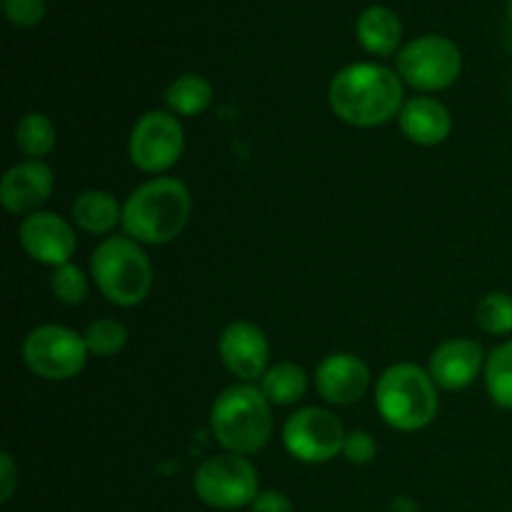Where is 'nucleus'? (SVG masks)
I'll use <instances>...</instances> for the list:
<instances>
[{"label":"nucleus","mask_w":512,"mask_h":512,"mask_svg":"<svg viewBox=\"0 0 512 512\" xmlns=\"http://www.w3.org/2000/svg\"><path fill=\"white\" fill-rule=\"evenodd\" d=\"M398 73L410 88L420 93H438L460 78L463 53L445 35H420L400 48Z\"/></svg>","instance_id":"nucleus-7"},{"label":"nucleus","mask_w":512,"mask_h":512,"mask_svg":"<svg viewBox=\"0 0 512 512\" xmlns=\"http://www.w3.org/2000/svg\"><path fill=\"white\" fill-rule=\"evenodd\" d=\"M273 425V405L253 383L230 385L210 408V430L225 453H260L273 438Z\"/></svg>","instance_id":"nucleus-3"},{"label":"nucleus","mask_w":512,"mask_h":512,"mask_svg":"<svg viewBox=\"0 0 512 512\" xmlns=\"http://www.w3.org/2000/svg\"><path fill=\"white\" fill-rule=\"evenodd\" d=\"M398 123L405 138L415 145H423V148L445 143L450 130H453L450 110L440 100L430 98V95H418V98L405 100L403 110L398 115Z\"/></svg>","instance_id":"nucleus-16"},{"label":"nucleus","mask_w":512,"mask_h":512,"mask_svg":"<svg viewBox=\"0 0 512 512\" xmlns=\"http://www.w3.org/2000/svg\"><path fill=\"white\" fill-rule=\"evenodd\" d=\"M88 290V278H85V273L75 263H65L60 268H53V275H50V293H53V298L58 303L75 308V305L85 303Z\"/></svg>","instance_id":"nucleus-25"},{"label":"nucleus","mask_w":512,"mask_h":512,"mask_svg":"<svg viewBox=\"0 0 512 512\" xmlns=\"http://www.w3.org/2000/svg\"><path fill=\"white\" fill-rule=\"evenodd\" d=\"M438 390L428 370L415 363H395L375 385V408L393 430L418 433L438 415Z\"/></svg>","instance_id":"nucleus-4"},{"label":"nucleus","mask_w":512,"mask_h":512,"mask_svg":"<svg viewBox=\"0 0 512 512\" xmlns=\"http://www.w3.org/2000/svg\"><path fill=\"white\" fill-rule=\"evenodd\" d=\"M480 330L488 335H510L512 333V295L503 290H493L485 295L475 310Z\"/></svg>","instance_id":"nucleus-24"},{"label":"nucleus","mask_w":512,"mask_h":512,"mask_svg":"<svg viewBox=\"0 0 512 512\" xmlns=\"http://www.w3.org/2000/svg\"><path fill=\"white\" fill-rule=\"evenodd\" d=\"M345 428L335 413L325 408H303L283 425V445L305 465L330 463L343 453Z\"/></svg>","instance_id":"nucleus-10"},{"label":"nucleus","mask_w":512,"mask_h":512,"mask_svg":"<svg viewBox=\"0 0 512 512\" xmlns=\"http://www.w3.org/2000/svg\"><path fill=\"white\" fill-rule=\"evenodd\" d=\"M18 488V465L8 450L0 453V503H8Z\"/></svg>","instance_id":"nucleus-28"},{"label":"nucleus","mask_w":512,"mask_h":512,"mask_svg":"<svg viewBox=\"0 0 512 512\" xmlns=\"http://www.w3.org/2000/svg\"><path fill=\"white\" fill-rule=\"evenodd\" d=\"M250 512H295V510L288 495L278 493V490H263V493L253 500V505H250Z\"/></svg>","instance_id":"nucleus-29"},{"label":"nucleus","mask_w":512,"mask_h":512,"mask_svg":"<svg viewBox=\"0 0 512 512\" xmlns=\"http://www.w3.org/2000/svg\"><path fill=\"white\" fill-rule=\"evenodd\" d=\"M90 275L100 295L118 308H135L153 290V263L128 235H110L93 250Z\"/></svg>","instance_id":"nucleus-5"},{"label":"nucleus","mask_w":512,"mask_h":512,"mask_svg":"<svg viewBox=\"0 0 512 512\" xmlns=\"http://www.w3.org/2000/svg\"><path fill=\"white\" fill-rule=\"evenodd\" d=\"M328 103L340 123L353 128H380L403 110L405 83L398 70L388 65H345L330 80Z\"/></svg>","instance_id":"nucleus-1"},{"label":"nucleus","mask_w":512,"mask_h":512,"mask_svg":"<svg viewBox=\"0 0 512 512\" xmlns=\"http://www.w3.org/2000/svg\"><path fill=\"white\" fill-rule=\"evenodd\" d=\"M88 355L83 335L55 323L33 328L23 343V360L30 373L50 383H63L80 375Z\"/></svg>","instance_id":"nucleus-8"},{"label":"nucleus","mask_w":512,"mask_h":512,"mask_svg":"<svg viewBox=\"0 0 512 512\" xmlns=\"http://www.w3.org/2000/svg\"><path fill=\"white\" fill-rule=\"evenodd\" d=\"M53 170L43 160H23L0 180V203L13 215H33L53 195Z\"/></svg>","instance_id":"nucleus-14"},{"label":"nucleus","mask_w":512,"mask_h":512,"mask_svg":"<svg viewBox=\"0 0 512 512\" xmlns=\"http://www.w3.org/2000/svg\"><path fill=\"white\" fill-rule=\"evenodd\" d=\"M485 390L498 408L512 410V340L490 350L485 363Z\"/></svg>","instance_id":"nucleus-22"},{"label":"nucleus","mask_w":512,"mask_h":512,"mask_svg":"<svg viewBox=\"0 0 512 512\" xmlns=\"http://www.w3.org/2000/svg\"><path fill=\"white\" fill-rule=\"evenodd\" d=\"M58 143V130L55 123L45 113H28L15 125V145L20 153L28 155V160H43L53 153Z\"/></svg>","instance_id":"nucleus-21"},{"label":"nucleus","mask_w":512,"mask_h":512,"mask_svg":"<svg viewBox=\"0 0 512 512\" xmlns=\"http://www.w3.org/2000/svg\"><path fill=\"white\" fill-rule=\"evenodd\" d=\"M73 223L90 235H108L123 225V205L108 190H85L73 200Z\"/></svg>","instance_id":"nucleus-18"},{"label":"nucleus","mask_w":512,"mask_h":512,"mask_svg":"<svg viewBox=\"0 0 512 512\" xmlns=\"http://www.w3.org/2000/svg\"><path fill=\"white\" fill-rule=\"evenodd\" d=\"M193 215V195L178 178L158 175L140 183L123 203V230L140 245H168Z\"/></svg>","instance_id":"nucleus-2"},{"label":"nucleus","mask_w":512,"mask_h":512,"mask_svg":"<svg viewBox=\"0 0 512 512\" xmlns=\"http://www.w3.org/2000/svg\"><path fill=\"white\" fill-rule=\"evenodd\" d=\"M315 388L330 405H353L368 393L370 368L355 353H330L315 368Z\"/></svg>","instance_id":"nucleus-15"},{"label":"nucleus","mask_w":512,"mask_h":512,"mask_svg":"<svg viewBox=\"0 0 512 512\" xmlns=\"http://www.w3.org/2000/svg\"><path fill=\"white\" fill-rule=\"evenodd\" d=\"M185 150V130L170 110H148L140 115L128 140L130 163L148 175H163Z\"/></svg>","instance_id":"nucleus-9"},{"label":"nucleus","mask_w":512,"mask_h":512,"mask_svg":"<svg viewBox=\"0 0 512 512\" xmlns=\"http://www.w3.org/2000/svg\"><path fill=\"white\" fill-rule=\"evenodd\" d=\"M218 355L228 373H233L240 383H255L268 373L270 343L260 325L250 320H233L220 333Z\"/></svg>","instance_id":"nucleus-12"},{"label":"nucleus","mask_w":512,"mask_h":512,"mask_svg":"<svg viewBox=\"0 0 512 512\" xmlns=\"http://www.w3.org/2000/svg\"><path fill=\"white\" fill-rule=\"evenodd\" d=\"M18 240L23 245L25 255L40 265L60 268L70 263V258L78 250L75 228L58 213L38 210L33 215H25L18 228Z\"/></svg>","instance_id":"nucleus-11"},{"label":"nucleus","mask_w":512,"mask_h":512,"mask_svg":"<svg viewBox=\"0 0 512 512\" xmlns=\"http://www.w3.org/2000/svg\"><path fill=\"white\" fill-rule=\"evenodd\" d=\"M488 355L478 340L470 338H450L440 343L430 355L428 373L435 385L443 390H465L485 373Z\"/></svg>","instance_id":"nucleus-13"},{"label":"nucleus","mask_w":512,"mask_h":512,"mask_svg":"<svg viewBox=\"0 0 512 512\" xmlns=\"http://www.w3.org/2000/svg\"><path fill=\"white\" fill-rule=\"evenodd\" d=\"M45 0H3V13L15 28H35L45 18Z\"/></svg>","instance_id":"nucleus-26"},{"label":"nucleus","mask_w":512,"mask_h":512,"mask_svg":"<svg viewBox=\"0 0 512 512\" xmlns=\"http://www.w3.org/2000/svg\"><path fill=\"white\" fill-rule=\"evenodd\" d=\"M343 455L350 465H370L378 458V440L368 430H353L345 435Z\"/></svg>","instance_id":"nucleus-27"},{"label":"nucleus","mask_w":512,"mask_h":512,"mask_svg":"<svg viewBox=\"0 0 512 512\" xmlns=\"http://www.w3.org/2000/svg\"><path fill=\"white\" fill-rule=\"evenodd\" d=\"M213 103V85L198 73H183L165 88V105L178 118H195Z\"/></svg>","instance_id":"nucleus-19"},{"label":"nucleus","mask_w":512,"mask_h":512,"mask_svg":"<svg viewBox=\"0 0 512 512\" xmlns=\"http://www.w3.org/2000/svg\"><path fill=\"white\" fill-rule=\"evenodd\" d=\"M508 18H510V23H512V0H508Z\"/></svg>","instance_id":"nucleus-31"},{"label":"nucleus","mask_w":512,"mask_h":512,"mask_svg":"<svg viewBox=\"0 0 512 512\" xmlns=\"http://www.w3.org/2000/svg\"><path fill=\"white\" fill-rule=\"evenodd\" d=\"M193 490L200 503L215 510H240L260 495L258 470L245 455L218 453L198 465Z\"/></svg>","instance_id":"nucleus-6"},{"label":"nucleus","mask_w":512,"mask_h":512,"mask_svg":"<svg viewBox=\"0 0 512 512\" xmlns=\"http://www.w3.org/2000/svg\"><path fill=\"white\" fill-rule=\"evenodd\" d=\"M388 512H420V505L415 503L413 498H408V495H398V498L390 503Z\"/></svg>","instance_id":"nucleus-30"},{"label":"nucleus","mask_w":512,"mask_h":512,"mask_svg":"<svg viewBox=\"0 0 512 512\" xmlns=\"http://www.w3.org/2000/svg\"><path fill=\"white\" fill-rule=\"evenodd\" d=\"M260 390L275 408L295 405L308 393V373L295 363H278L263 375Z\"/></svg>","instance_id":"nucleus-20"},{"label":"nucleus","mask_w":512,"mask_h":512,"mask_svg":"<svg viewBox=\"0 0 512 512\" xmlns=\"http://www.w3.org/2000/svg\"><path fill=\"white\" fill-rule=\"evenodd\" d=\"M88 353L95 358H113L128 345V328L115 318H98L83 333Z\"/></svg>","instance_id":"nucleus-23"},{"label":"nucleus","mask_w":512,"mask_h":512,"mask_svg":"<svg viewBox=\"0 0 512 512\" xmlns=\"http://www.w3.org/2000/svg\"><path fill=\"white\" fill-rule=\"evenodd\" d=\"M355 38L365 53L388 58V55L398 53L400 43H403V20L388 5H370L358 15Z\"/></svg>","instance_id":"nucleus-17"}]
</instances>
